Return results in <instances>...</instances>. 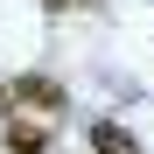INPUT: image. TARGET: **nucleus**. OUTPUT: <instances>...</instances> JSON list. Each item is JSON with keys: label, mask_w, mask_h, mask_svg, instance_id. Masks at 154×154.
Masks as SVG:
<instances>
[{"label": "nucleus", "mask_w": 154, "mask_h": 154, "mask_svg": "<svg viewBox=\"0 0 154 154\" xmlns=\"http://www.w3.org/2000/svg\"><path fill=\"white\" fill-rule=\"evenodd\" d=\"M91 154H140V147H133V133H126V126L98 119V126H91Z\"/></svg>", "instance_id": "obj_2"}, {"label": "nucleus", "mask_w": 154, "mask_h": 154, "mask_svg": "<svg viewBox=\"0 0 154 154\" xmlns=\"http://www.w3.org/2000/svg\"><path fill=\"white\" fill-rule=\"evenodd\" d=\"M0 98H7V105H28V112H63V84L56 77H14V84H0Z\"/></svg>", "instance_id": "obj_1"}, {"label": "nucleus", "mask_w": 154, "mask_h": 154, "mask_svg": "<svg viewBox=\"0 0 154 154\" xmlns=\"http://www.w3.org/2000/svg\"><path fill=\"white\" fill-rule=\"evenodd\" d=\"M7 147H14V154H42V147H49V133H42L35 119H7Z\"/></svg>", "instance_id": "obj_3"}, {"label": "nucleus", "mask_w": 154, "mask_h": 154, "mask_svg": "<svg viewBox=\"0 0 154 154\" xmlns=\"http://www.w3.org/2000/svg\"><path fill=\"white\" fill-rule=\"evenodd\" d=\"M42 7H98V0H42Z\"/></svg>", "instance_id": "obj_4"}]
</instances>
